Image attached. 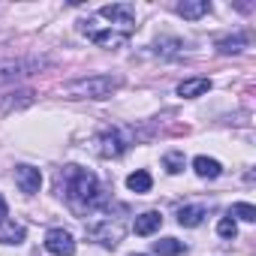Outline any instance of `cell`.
Masks as SVG:
<instances>
[{"instance_id": "1", "label": "cell", "mask_w": 256, "mask_h": 256, "mask_svg": "<svg viewBox=\"0 0 256 256\" xmlns=\"http://www.w3.org/2000/svg\"><path fill=\"white\" fill-rule=\"evenodd\" d=\"M64 187H66V196H70V202H72L76 211H90V208L102 205V199H106L96 175L88 172V169H82V166H66Z\"/></svg>"}, {"instance_id": "2", "label": "cell", "mask_w": 256, "mask_h": 256, "mask_svg": "<svg viewBox=\"0 0 256 256\" xmlns=\"http://www.w3.org/2000/svg\"><path fill=\"white\" fill-rule=\"evenodd\" d=\"M82 34L90 40V42H96L100 48H120L130 36H124L120 30H114L112 24H106L100 16L96 18H88V22H82Z\"/></svg>"}, {"instance_id": "3", "label": "cell", "mask_w": 256, "mask_h": 256, "mask_svg": "<svg viewBox=\"0 0 256 256\" xmlns=\"http://www.w3.org/2000/svg\"><path fill=\"white\" fill-rule=\"evenodd\" d=\"M118 84L120 82L112 78V76H90V78H82V82L70 84V94L88 96V100H106V96H112L118 90Z\"/></svg>"}, {"instance_id": "4", "label": "cell", "mask_w": 256, "mask_h": 256, "mask_svg": "<svg viewBox=\"0 0 256 256\" xmlns=\"http://www.w3.org/2000/svg\"><path fill=\"white\" fill-rule=\"evenodd\" d=\"M96 16H100L106 24H112L114 30H120L124 36H130V34L136 30V6H130V4H112V6H102Z\"/></svg>"}, {"instance_id": "5", "label": "cell", "mask_w": 256, "mask_h": 256, "mask_svg": "<svg viewBox=\"0 0 256 256\" xmlns=\"http://www.w3.org/2000/svg\"><path fill=\"white\" fill-rule=\"evenodd\" d=\"M88 235H90L94 241L106 244V247H118L120 238H124V226H120V220L112 223L108 217H96V220L88 226Z\"/></svg>"}, {"instance_id": "6", "label": "cell", "mask_w": 256, "mask_h": 256, "mask_svg": "<svg viewBox=\"0 0 256 256\" xmlns=\"http://www.w3.org/2000/svg\"><path fill=\"white\" fill-rule=\"evenodd\" d=\"M46 250L52 256H72L76 253V241H72V235L66 229H52L46 235Z\"/></svg>"}, {"instance_id": "7", "label": "cell", "mask_w": 256, "mask_h": 256, "mask_svg": "<svg viewBox=\"0 0 256 256\" xmlns=\"http://www.w3.org/2000/svg\"><path fill=\"white\" fill-rule=\"evenodd\" d=\"M124 139L114 133V130H106V133H100L96 139H94V151L100 154V157H120L124 154Z\"/></svg>"}, {"instance_id": "8", "label": "cell", "mask_w": 256, "mask_h": 256, "mask_svg": "<svg viewBox=\"0 0 256 256\" xmlns=\"http://www.w3.org/2000/svg\"><path fill=\"white\" fill-rule=\"evenodd\" d=\"M16 184H18L22 193L34 196V193H40V187H42V172L34 169V166H18V169H16Z\"/></svg>"}, {"instance_id": "9", "label": "cell", "mask_w": 256, "mask_h": 256, "mask_svg": "<svg viewBox=\"0 0 256 256\" xmlns=\"http://www.w3.org/2000/svg\"><path fill=\"white\" fill-rule=\"evenodd\" d=\"M28 229L16 220H0V244H22Z\"/></svg>"}, {"instance_id": "10", "label": "cell", "mask_w": 256, "mask_h": 256, "mask_svg": "<svg viewBox=\"0 0 256 256\" xmlns=\"http://www.w3.org/2000/svg\"><path fill=\"white\" fill-rule=\"evenodd\" d=\"M208 90H211V78H187L178 84V96H184V100H196Z\"/></svg>"}, {"instance_id": "11", "label": "cell", "mask_w": 256, "mask_h": 256, "mask_svg": "<svg viewBox=\"0 0 256 256\" xmlns=\"http://www.w3.org/2000/svg\"><path fill=\"white\" fill-rule=\"evenodd\" d=\"M160 226H163L160 211H145V214H139V217H136V223H133L136 235H154Z\"/></svg>"}, {"instance_id": "12", "label": "cell", "mask_w": 256, "mask_h": 256, "mask_svg": "<svg viewBox=\"0 0 256 256\" xmlns=\"http://www.w3.org/2000/svg\"><path fill=\"white\" fill-rule=\"evenodd\" d=\"M208 12H211V4H208V0H184V4H178V16H184V18H190V22L208 16Z\"/></svg>"}, {"instance_id": "13", "label": "cell", "mask_w": 256, "mask_h": 256, "mask_svg": "<svg viewBox=\"0 0 256 256\" xmlns=\"http://www.w3.org/2000/svg\"><path fill=\"white\" fill-rule=\"evenodd\" d=\"M202 220H205V208L202 205H187V208L178 211V223L187 226V229H196Z\"/></svg>"}, {"instance_id": "14", "label": "cell", "mask_w": 256, "mask_h": 256, "mask_svg": "<svg viewBox=\"0 0 256 256\" xmlns=\"http://www.w3.org/2000/svg\"><path fill=\"white\" fill-rule=\"evenodd\" d=\"M193 169H196L199 178H220V172H223V166L217 160H211V157H196L193 160Z\"/></svg>"}, {"instance_id": "15", "label": "cell", "mask_w": 256, "mask_h": 256, "mask_svg": "<svg viewBox=\"0 0 256 256\" xmlns=\"http://www.w3.org/2000/svg\"><path fill=\"white\" fill-rule=\"evenodd\" d=\"M126 187H130L133 193H148L154 187V181H151V175L145 169H139V172H133L130 178H126Z\"/></svg>"}, {"instance_id": "16", "label": "cell", "mask_w": 256, "mask_h": 256, "mask_svg": "<svg viewBox=\"0 0 256 256\" xmlns=\"http://www.w3.org/2000/svg\"><path fill=\"white\" fill-rule=\"evenodd\" d=\"M154 253L157 256H178V253H184V244L175 238H160V241H154Z\"/></svg>"}, {"instance_id": "17", "label": "cell", "mask_w": 256, "mask_h": 256, "mask_svg": "<svg viewBox=\"0 0 256 256\" xmlns=\"http://www.w3.org/2000/svg\"><path fill=\"white\" fill-rule=\"evenodd\" d=\"M247 46V36H226V40H220L217 42V48H220V54H232V52H241Z\"/></svg>"}, {"instance_id": "18", "label": "cell", "mask_w": 256, "mask_h": 256, "mask_svg": "<svg viewBox=\"0 0 256 256\" xmlns=\"http://www.w3.org/2000/svg\"><path fill=\"white\" fill-rule=\"evenodd\" d=\"M163 166H166V172H172V175L184 172V154H181V151H172V154H166V157H163Z\"/></svg>"}, {"instance_id": "19", "label": "cell", "mask_w": 256, "mask_h": 256, "mask_svg": "<svg viewBox=\"0 0 256 256\" xmlns=\"http://www.w3.org/2000/svg\"><path fill=\"white\" fill-rule=\"evenodd\" d=\"M232 214H235L238 220H244V223H253V220H256V208H253V205H247V202L232 205Z\"/></svg>"}, {"instance_id": "20", "label": "cell", "mask_w": 256, "mask_h": 256, "mask_svg": "<svg viewBox=\"0 0 256 256\" xmlns=\"http://www.w3.org/2000/svg\"><path fill=\"white\" fill-rule=\"evenodd\" d=\"M217 232H220V238H235V235H238V226H235L232 214H229V217H223V220L217 223Z\"/></svg>"}, {"instance_id": "21", "label": "cell", "mask_w": 256, "mask_h": 256, "mask_svg": "<svg viewBox=\"0 0 256 256\" xmlns=\"http://www.w3.org/2000/svg\"><path fill=\"white\" fill-rule=\"evenodd\" d=\"M6 211H10V208H6V199L0 196V220H6Z\"/></svg>"}, {"instance_id": "22", "label": "cell", "mask_w": 256, "mask_h": 256, "mask_svg": "<svg viewBox=\"0 0 256 256\" xmlns=\"http://www.w3.org/2000/svg\"><path fill=\"white\" fill-rule=\"evenodd\" d=\"M133 256H142V253H133Z\"/></svg>"}]
</instances>
